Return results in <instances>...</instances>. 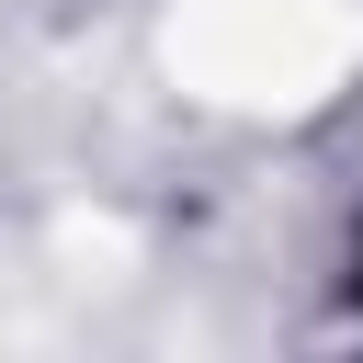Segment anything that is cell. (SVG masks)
Masks as SVG:
<instances>
[{"mask_svg":"<svg viewBox=\"0 0 363 363\" xmlns=\"http://www.w3.org/2000/svg\"><path fill=\"white\" fill-rule=\"evenodd\" d=\"M352 306H363V250H352Z\"/></svg>","mask_w":363,"mask_h":363,"instance_id":"cell-1","label":"cell"}]
</instances>
